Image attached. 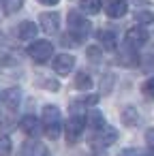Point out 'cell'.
<instances>
[{
    "label": "cell",
    "instance_id": "20",
    "mask_svg": "<svg viewBox=\"0 0 154 156\" xmlns=\"http://www.w3.org/2000/svg\"><path fill=\"white\" fill-rule=\"evenodd\" d=\"M113 81H116V75L113 73H105L103 77H101V94H109L111 92V88H113Z\"/></svg>",
    "mask_w": 154,
    "mask_h": 156
},
{
    "label": "cell",
    "instance_id": "25",
    "mask_svg": "<svg viewBox=\"0 0 154 156\" xmlns=\"http://www.w3.org/2000/svg\"><path fill=\"white\" fill-rule=\"evenodd\" d=\"M39 86H43V88H47V90H52V92H58L60 90V83L56 81V79H47V77H39Z\"/></svg>",
    "mask_w": 154,
    "mask_h": 156
},
{
    "label": "cell",
    "instance_id": "8",
    "mask_svg": "<svg viewBox=\"0 0 154 156\" xmlns=\"http://www.w3.org/2000/svg\"><path fill=\"white\" fill-rule=\"evenodd\" d=\"M39 22H41L43 32L47 34H56L60 30V13H41Z\"/></svg>",
    "mask_w": 154,
    "mask_h": 156
},
{
    "label": "cell",
    "instance_id": "10",
    "mask_svg": "<svg viewBox=\"0 0 154 156\" xmlns=\"http://www.w3.org/2000/svg\"><path fill=\"white\" fill-rule=\"evenodd\" d=\"M103 9H105V13H107L111 20H120V17H124L126 11H128V2H124V0H113V2H105Z\"/></svg>",
    "mask_w": 154,
    "mask_h": 156
},
{
    "label": "cell",
    "instance_id": "12",
    "mask_svg": "<svg viewBox=\"0 0 154 156\" xmlns=\"http://www.w3.org/2000/svg\"><path fill=\"white\" fill-rule=\"evenodd\" d=\"M20 156H49V154H47V150H45L43 143H39V141H26L22 145Z\"/></svg>",
    "mask_w": 154,
    "mask_h": 156
},
{
    "label": "cell",
    "instance_id": "18",
    "mask_svg": "<svg viewBox=\"0 0 154 156\" xmlns=\"http://www.w3.org/2000/svg\"><path fill=\"white\" fill-rule=\"evenodd\" d=\"M120 64H124V66H133L135 64V60H137V56H135V49H131V47H124V49H120Z\"/></svg>",
    "mask_w": 154,
    "mask_h": 156
},
{
    "label": "cell",
    "instance_id": "2",
    "mask_svg": "<svg viewBox=\"0 0 154 156\" xmlns=\"http://www.w3.org/2000/svg\"><path fill=\"white\" fill-rule=\"evenodd\" d=\"M43 130L49 139H58L62 133V113L56 105H45L43 107V118H41Z\"/></svg>",
    "mask_w": 154,
    "mask_h": 156
},
{
    "label": "cell",
    "instance_id": "6",
    "mask_svg": "<svg viewBox=\"0 0 154 156\" xmlns=\"http://www.w3.org/2000/svg\"><path fill=\"white\" fill-rule=\"evenodd\" d=\"M148 39H150V32H148L145 28L133 26V28L126 30L124 43H126V47H131V49H139V47H143V45L148 43Z\"/></svg>",
    "mask_w": 154,
    "mask_h": 156
},
{
    "label": "cell",
    "instance_id": "15",
    "mask_svg": "<svg viewBox=\"0 0 154 156\" xmlns=\"http://www.w3.org/2000/svg\"><path fill=\"white\" fill-rule=\"evenodd\" d=\"M139 122V113L135 107H124L122 109V124L124 126H137Z\"/></svg>",
    "mask_w": 154,
    "mask_h": 156
},
{
    "label": "cell",
    "instance_id": "17",
    "mask_svg": "<svg viewBox=\"0 0 154 156\" xmlns=\"http://www.w3.org/2000/svg\"><path fill=\"white\" fill-rule=\"evenodd\" d=\"M86 120H88V126H92L94 130H98V128H103V126H105V115H103L101 111H96V109H94V111H90Z\"/></svg>",
    "mask_w": 154,
    "mask_h": 156
},
{
    "label": "cell",
    "instance_id": "16",
    "mask_svg": "<svg viewBox=\"0 0 154 156\" xmlns=\"http://www.w3.org/2000/svg\"><path fill=\"white\" fill-rule=\"evenodd\" d=\"M73 86H75L77 90H90V88H92V77H90L88 73H77L75 79H73Z\"/></svg>",
    "mask_w": 154,
    "mask_h": 156
},
{
    "label": "cell",
    "instance_id": "23",
    "mask_svg": "<svg viewBox=\"0 0 154 156\" xmlns=\"http://www.w3.org/2000/svg\"><path fill=\"white\" fill-rule=\"evenodd\" d=\"M79 7H81V11H84V13L94 15V13H98V11H101V7H103V5H101V2H92V0H88V2H81Z\"/></svg>",
    "mask_w": 154,
    "mask_h": 156
},
{
    "label": "cell",
    "instance_id": "1",
    "mask_svg": "<svg viewBox=\"0 0 154 156\" xmlns=\"http://www.w3.org/2000/svg\"><path fill=\"white\" fill-rule=\"evenodd\" d=\"M66 26H69V37H71L73 41H77V43L86 41V39L90 37V30H92L90 20H86V17H84L81 13H77V11H71V13L66 15Z\"/></svg>",
    "mask_w": 154,
    "mask_h": 156
},
{
    "label": "cell",
    "instance_id": "26",
    "mask_svg": "<svg viewBox=\"0 0 154 156\" xmlns=\"http://www.w3.org/2000/svg\"><path fill=\"white\" fill-rule=\"evenodd\" d=\"M145 143H148L150 156H154V128H148L145 130Z\"/></svg>",
    "mask_w": 154,
    "mask_h": 156
},
{
    "label": "cell",
    "instance_id": "22",
    "mask_svg": "<svg viewBox=\"0 0 154 156\" xmlns=\"http://www.w3.org/2000/svg\"><path fill=\"white\" fill-rule=\"evenodd\" d=\"M11 152H13L11 139L7 135H2V137H0V156H11Z\"/></svg>",
    "mask_w": 154,
    "mask_h": 156
},
{
    "label": "cell",
    "instance_id": "7",
    "mask_svg": "<svg viewBox=\"0 0 154 156\" xmlns=\"http://www.w3.org/2000/svg\"><path fill=\"white\" fill-rule=\"evenodd\" d=\"M75 66V58L71 54H58L52 62V69L58 73V75H69Z\"/></svg>",
    "mask_w": 154,
    "mask_h": 156
},
{
    "label": "cell",
    "instance_id": "27",
    "mask_svg": "<svg viewBox=\"0 0 154 156\" xmlns=\"http://www.w3.org/2000/svg\"><path fill=\"white\" fill-rule=\"evenodd\" d=\"M88 58H90V60H98V58H101V49H98L96 45L88 47Z\"/></svg>",
    "mask_w": 154,
    "mask_h": 156
},
{
    "label": "cell",
    "instance_id": "5",
    "mask_svg": "<svg viewBox=\"0 0 154 156\" xmlns=\"http://www.w3.org/2000/svg\"><path fill=\"white\" fill-rule=\"evenodd\" d=\"M28 56H30L34 62L43 64V62H47V60L54 56V45H52L49 41H45V39L32 41L30 47H28Z\"/></svg>",
    "mask_w": 154,
    "mask_h": 156
},
{
    "label": "cell",
    "instance_id": "28",
    "mask_svg": "<svg viewBox=\"0 0 154 156\" xmlns=\"http://www.w3.org/2000/svg\"><path fill=\"white\" fill-rule=\"evenodd\" d=\"M120 156H150V154H145V152H141V150H122Z\"/></svg>",
    "mask_w": 154,
    "mask_h": 156
},
{
    "label": "cell",
    "instance_id": "11",
    "mask_svg": "<svg viewBox=\"0 0 154 156\" xmlns=\"http://www.w3.org/2000/svg\"><path fill=\"white\" fill-rule=\"evenodd\" d=\"M15 32H17V39H20V41H32V39L37 37L39 28H37V24H32V22H22V24L15 28Z\"/></svg>",
    "mask_w": 154,
    "mask_h": 156
},
{
    "label": "cell",
    "instance_id": "24",
    "mask_svg": "<svg viewBox=\"0 0 154 156\" xmlns=\"http://www.w3.org/2000/svg\"><path fill=\"white\" fill-rule=\"evenodd\" d=\"M141 92H143V96H145V98H152V101H154V77H150V79H145V81H143Z\"/></svg>",
    "mask_w": 154,
    "mask_h": 156
},
{
    "label": "cell",
    "instance_id": "9",
    "mask_svg": "<svg viewBox=\"0 0 154 156\" xmlns=\"http://www.w3.org/2000/svg\"><path fill=\"white\" fill-rule=\"evenodd\" d=\"M20 128L26 133V135H30V137H37V135H41V130H43V124H41V120L39 118H34V115H24L22 120H20Z\"/></svg>",
    "mask_w": 154,
    "mask_h": 156
},
{
    "label": "cell",
    "instance_id": "14",
    "mask_svg": "<svg viewBox=\"0 0 154 156\" xmlns=\"http://www.w3.org/2000/svg\"><path fill=\"white\" fill-rule=\"evenodd\" d=\"M20 98H22V92H20L17 88H11V90H7V92L2 94V101H5V105H7L9 109H17V107H20Z\"/></svg>",
    "mask_w": 154,
    "mask_h": 156
},
{
    "label": "cell",
    "instance_id": "19",
    "mask_svg": "<svg viewBox=\"0 0 154 156\" xmlns=\"http://www.w3.org/2000/svg\"><path fill=\"white\" fill-rule=\"evenodd\" d=\"M24 5L20 2V0H5V2H0V9L5 11V15H13L15 11H20Z\"/></svg>",
    "mask_w": 154,
    "mask_h": 156
},
{
    "label": "cell",
    "instance_id": "4",
    "mask_svg": "<svg viewBox=\"0 0 154 156\" xmlns=\"http://www.w3.org/2000/svg\"><path fill=\"white\" fill-rule=\"evenodd\" d=\"M88 126V120L84 113H73L69 120H66V126H64V133H66V141L69 143H77L84 135V128Z\"/></svg>",
    "mask_w": 154,
    "mask_h": 156
},
{
    "label": "cell",
    "instance_id": "3",
    "mask_svg": "<svg viewBox=\"0 0 154 156\" xmlns=\"http://www.w3.org/2000/svg\"><path fill=\"white\" fill-rule=\"evenodd\" d=\"M116 141H118V130L113 126H103L98 130H92V135L88 137V143L92 150H105Z\"/></svg>",
    "mask_w": 154,
    "mask_h": 156
},
{
    "label": "cell",
    "instance_id": "21",
    "mask_svg": "<svg viewBox=\"0 0 154 156\" xmlns=\"http://www.w3.org/2000/svg\"><path fill=\"white\" fill-rule=\"evenodd\" d=\"M135 22L141 24V28H143V26H148V24L154 22V15H152V11H137L135 13Z\"/></svg>",
    "mask_w": 154,
    "mask_h": 156
},
{
    "label": "cell",
    "instance_id": "13",
    "mask_svg": "<svg viewBox=\"0 0 154 156\" xmlns=\"http://www.w3.org/2000/svg\"><path fill=\"white\" fill-rule=\"evenodd\" d=\"M96 39H98V43H101L105 49H116L118 39H116V32H113V30H98V32H96Z\"/></svg>",
    "mask_w": 154,
    "mask_h": 156
},
{
    "label": "cell",
    "instance_id": "29",
    "mask_svg": "<svg viewBox=\"0 0 154 156\" xmlns=\"http://www.w3.org/2000/svg\"><path fill=\"white\" fill-rule=\"evenodd\" d=\"M141 64H143V71H152V69H154V58H150V56H148V58H143V62H141Z\"/></svg>",
    "mask_w": 154,
    "mask_h": 156
}]
</instances>
